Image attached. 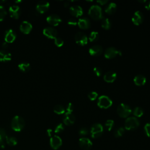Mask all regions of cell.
<instances>
[{
    "label": "cell",
    "mask_w": 150,
    "mask_h": 150,
    "mask_svg": "<svg viewBox=\"0 0 150 150\" xmlns=\"http://www.w3.org/2000/svg\"><path fill=\"white\" fill-rule=\"evenodd\" d=\"M88 15L95 20H99L103 18V14L102 9L98 5H93L90 6L88 11Z\"/></svg>",
    "instance_id": "6da1fadb"
},
{
    "label": "cell",
    "mask_w": 150,
    "mask_h": 150,
    "mask_svg": "<svg viewBox=\"0 0 150 150\" xmlns=\"http://www.w3.org/2000/svg\"><path fill=\"white\" fill-rule=\"evenodd\" d=\"M25 121L23 118L19 115H15L13 117L11 121V127L13 130L19 132L24 128Z\"/></svg>",
    "instance_id": "7a4b0ae2"
},
{
    "label": "cell",
    "mask_w": 150,
    "mask_h": 150,
    "mask_svg": "<svg viewBox=\"0 0 150 150\" xmlns=\"http://www.w3.org/2000/svg\"><path fill=\"white\" fill-rule=\"evenodd\" d=\"M117 112L121 117L126 118L131 114L132 111L129 105L124 103H121L117 107Z\"/></svg>",
    "instance_id": "3957f363"
},
{
    "label": "cell",
    "mask_w": 150,
    "mask_h": 150,
    "mask_svg": "<svg viewBox=\"0 0 150 150\" xmlns=\"http://www.w3.org/2000/svg\"><path fill=\"white\" fill-rule=\"evenodd\" d=\"M139 125L138 120L134 117H130L126 119L125 121V128L127 130L136 129Z\"/></svg>",
    "instance_id": "277c9868"
},
{
    "label": "cell",
    "mask_w": 150,
    "mask_h": 150,
    "mask_svg": "<svg viewBox=\"0 0 150 150\" xmlns=\"http://www.w3.org/2000/svg\"><path fill=\"white\" fill-rule=\"evenodd\" d=\"M103 127L99 123L94 124L90 130L91 136L93 138H97L100 137L103 133Z\"/></svg>",
    "instance_id": "5b68a950"
},
{
    "label": "cell",
    "mask_w": 150,
    "mask_h": 150,
    "mask_svg": "<svg viewBox=\"0 0 150 150\" xmlns=\"http://www.w3.org/2000/svg\"><path fill=\"white\" fill-rule=\"evenodd\" d=\"M112 104V100L107 96H101L99 97L97 101V105L100 108H107L110 107Z\"/></svg>",
    "instance_id": "8992f818"
},
{
    "label": "cell",
    "mask_w": 150,
    "mask_h": 150,
    "mask_svg": "<svg viewBox=\"0 0 150 150\" xmlns=\"http://www.w3.org/2000/svg\"><path fill=\"white\" fill-rule=\"evenodd\" d=\"M76 42L81 46H84L87 43L88 38L87 35L81 32H77L74 36Z\"/></svg>",
    "instance_id": "52a82bcc"
},
{
    "label": "cell",
    "mask_w": 150,
    "mask_h": 150,
    "mask_svg": "<svg viewBox=\"0 0 150 150\" xmlns=\"http://www.w3.org/2000/svg\"><path fill=\"white\" fill-rule=\"evenodd\" d=\"M117 54L121 55V52L114 47H109L107 48L104 52V56L107 59L114 58Z\"/></svg>",
    "instance_id": "ba28073f"
},
{
    "label": "cell",
    "mask_w": 150,
    "mask_h": 150,
    "mask_svg": "<svg viewBox=\"0 0 150 150\" xmlns=\"http://www.w3.org/2000/svg\"><path fill=\"white\" fill-rule=\"evenodd\" d=\"M43 33L47 38L54 39L57 37V32L55 28L50 26H47L43 29Z\"/></svg>",
    "instance_id": "9c48e42d"
},
{
    "label": "cell",
    "mask_w": 150,
    "mask_h": 150,
    "mask_svg": "<svg viewBox=\"0 0 150 150\" xmlns=\"http://www.w3.org/2000/svg\"><path fill=\"white\" fill-rule=\"evenodd\" d=\"M62 144V140L60 137L57 135H54L50 139V145L52 149H57Z\"/></svg>",
    "instance_id": "30bf717a"
},
{
    "label": "cell",
    "mask_w": 150,
    "mask_h": 150,
    "mask_svg": "<svg viewBox=\"0 0 150 150\" xmlns=\"http://www.w3.org/2000/svg\"><path fill=\"white\" fill-rule=\"evenodd\" d=\"M46 21L49 24L53 26H57L62 22V19L58 15L52 13L47 16Z\"/></svg>",
    "instance_id": "8fae6325"
},
{
    "label": "cell",
    "mask_w": 150,
    "mask_h": 150,
    "mask_svg": "<svg viewBox=\"0 0 150 150\" xmlns=\"http://www.w3.org/2000/svg\"><path fill=\"white\" fill-rule=\"evenodd\" d=\"M80 147L83 150H89L92 146V142L90 139L85 137L80 138L79 141Z\"/></svg>",
    "instance_id": "7c38bea8"
},
{
    "label": "cell",
    "mask_w": 150,
    "mask_h": 150,
    "mask_svg": "<svg viewBox=\"0 0 150 150\" xmlns=\"http://www.w3.org/2000/svg\"><path fill=\"white\" fill-rule=\"evenodd\" d=\"M9 12L10 16L12 18L18 19L21 13V9L19 5H12L9 8Z\"/></svg>",
    "instance_id": "4fadbf2b"
},
{
    "label": "cell",
    "mask_w": 150,
    "mask_h": 150,
    "mask_svg": "<svg viewBox=\"0 0 150 150\" xmlns=\"http://www.w3.org/2000/svg\"><path fill=\"white\" fill-rule=\"evenodd\" d=\"M49 5H50L49 2L44 0H42L38 2L36 6V9L38 12L40 13H43L48 9V8H49Z\"/></svg>",
    "instance_id": "5bb4252c"
},
{
    "label": "cell",
    "mask_w": 150,
    "mask_h": 150,
    "mask_svg": "<svg viewBox=\"0 0 150 150\" xmlns=\"http://www.w3.org/2000/svg\"><path fill=\"white\" fill-rule=\"evenodd\" d=\"M16 35L15 31L12 29L6 30L4 34V38L5 42L7 43H12L16 39Z\"/></svg>",
    "instance_id": "9a60e30c"
},
{
    "label": "cell",
    "mask_w": 150,
    "mask_h": 150,
    "mask_svg": "<svg viewBox=\"0 0 150 150\" xmlns=\"http://www.w3.org/2000/svg\"><path fill=\"white\" fill-rule=\"evenodd\" d=\"M69 11L70 13L75 17H79L80 16H81L83 13L82 8L80 5H74L70 6Z\"/></svg>",
    "instance_id": "2e32d148"
},
{
    "label": "cell",
    "mask_w": 150,
    "mask_h": 150,
    "mask_svg": "<svg viewBox=\"0 0 150 150\" xmlns=\"http://www.w3.org/2000/svg\"><path fill=\"white\" fill-rule=\"evenodd\" d=\"M143 20H144V15L141 11H137L134 13L132 18V21L135 25H138L141 24Z\"/></svg>",
    "instance_id": "e0dca14e"
},
{
    "label": "cell",
    "mask_w": 150,
    "mask_h": 150,
    "mask_svg": "<svg viewBox=\"0 0 150 150\" xmlns=\"http://www.w3.org/2000/svg\"><path fill=\"white\" fill-rule=\"evenodd\" d=\"M32 29V24L27 21H24L22 22L20 25V30L23 33H25V34L29 33Z\"/></svg>",
    "instance_id": "ac0fdd59"
},
{
    "label": "cell",
    "mask_w": 150,
    "mask_h": 150,
    "mask_svg": "<svg viewBox=\"0 0 150 150\" xmlns=\"http://www.w3.org/2000/svg\"><path fill=\"white\" fill-rule=\"evenodd\" d=\"M75 116L72 114V112H66L63 118V123L66 125H71L75 122Z\"/></svg>",
    "instance_id": "d6986e66"
},
{
    "label": "cell",
    "mask_w": 150,
    "mask_h": 150,
    "mask_svg": "<svg viewBox=\"0 0 150 150\" xmlns=\"http://www.w3.org/2000/svg\"><path fill=\"white\" fill-rule=\"evenodd\" d=\"M89 53L92 56H98L103 52V48L100 45H96L92 46L89 49Z\"/></svg>",
    "instance_id": "ffe728a7"
},
{
    "label": "cell",
    "mask_w": 150,
    "mask_h": 150,
    "mask_svg": "<svg viewBox=\"0 0 150 150\" xmlns=\"http://www.w3.org/2000/svg\"><path fill=\"white\" fill-rule=\"evenodd\" d=\"M117 77V74L113 71H108L104 75V80L106 82L112 83L113 82Z\"/></svg>",
    "instance_id": "44dd1931"
},
{
    "label": "cell",
    "mask_w": 150,
    "mask_h": 150,
    "mask_svg": "<svg viewBox=\"0 0 150 150\" xmlns=\"http://www.w3.org/2000/svg\"><path fill=\"white\" fill-rule=\"evenodd\" d=\"M77 24L80 28L86 29L90 26V21L87 18H81L79 19Z\"/></svg>",
    "instance_id": "7402d4cb"
},
{
    "label": "cell",
    "mask_w": 150,
    "mask_h": 150,
    "mask_svg": "<svg viewBox=\"0 0 150 150\" xmlns=\"http://www.w3.org/2000/svg\"><path fill=\"white\" fill-rule=\"evenodd\" d=\"M11 54L5 50H0V62H8L11 59Z\"/></svg>",
    "instance_id": "603a6c76"
},
{
    "label": "cell",
    "mask_w": 150,
    "mask_h": 150,
    "mask_svg": "<svg viewBox=\"0 0 150 150\" xmlns=\"http://www.w3.org/2000/svg\"><path fill=\"white\" fill-rule=\"evenodd\" d=\"M134 81L137 86H143L146 83V78L144 75L138 74L134 77Z\"/></svg>",
    "instance_id": "cb8c5ba5"
},
{
    "label": "cell",
    "mask_w": 150,
    "mask_h": 150,
    "mask_svg": "<svg viewBox=\"0 0 150 150\" xmlns=\"http://www.w3.org/2000/svg\"><path fill=\"white\" fill-rule=\"evenodd\" d=\"M117 9V5L114 2H110L105 7V12L108 14L114 13Z\"/></svg>",
    "instance_id": "d4e9b609"
},
{
    "label": "cell",
    "mask_w": 150,
    "mask_h": 150,
    "mask_svg": "<svg viewBox=\"0 0 150 150\" xmlns=\"http://www.w3.org/2000/svg\"><path fill=\"white\" fill-rule=\"evenodd\" d=\"M18 68L23 72L28 71L30 69V65L28 62H22L18 64Z\"/></svg>",
    "instance_id": "484cf974"
},
{
    "label": "cell",
    "mask_w": 150,
    "mask_h": 150,
    "mask_svg": "<svg viewBox=\"0 0 150 150\" xmlns=\"http://www.w3.org/2000/svg\"><path fill=\"white\" fill-rule=\"evenodd\" d=\"M111 21L108 18H104L101 21V26L105 29H109L111 28Z\"/></svg>",
    "instance_id": "4316f807"
},
{
    "label": "cell",
    "mask_w": 150,
    "mask_h": 150,
    "mask_svg": "<svg viewBox=\"0 0 150 150\" xmlns=\"http://www.w3.org/2000/svg\"><path fill=\"white\" fill-rule=\"evenodd\" d=\"M6 142L10 146H15L17 144L18 141L17 139L14 137H6Z\"/></svg>",
    "instance_id": "83f0119b"
},
{
    "label": "cell",
    "mask_w": 150,
    "mask_h": 150,
    "mask_svg": "<svg viewBox=\"0 0 150 150\" xmlns=\"http://www.w3.org/2000/svg\"><path fill=\"white\" fill-rule=\"evenodd\" d=\"M53 111L57 114H62L65 112V109L64 107L60 104L56 105L53 108Z\"/></svg>",
    "instance_id": "f1b7e54d"
},
{
    "label": "cell",
    "mask_w": 150,
    "mask_h": 150,
    "mask_svg": "<svg viewBox=\"0 0 150 150\" xmlns=\"http://www.w3.org/2000/svg\"><path fill=\"white\" fill-rule=\"evenodd\" d=\"M99 38L98 33L96 31H92L89 35L88 39L90 42H94L96 40H97Z\"/></svg>",
    "instance_id": "f546056e"
},
{
    "label": "cell",
    "mask_w": 150,
    "mask_h": 150,
    "mask_svg": "<svg viewBox=\"0 0 150 150\" xmlns=\"http://www.w3.org/2000/svg\"><path fill=\"white\" fill-rule=\"evenodd\" d=\"M133 114L134 115L137 117H141L143 114H144V111L141 108V107H135L134 109V111H133Z\"/></svg>",
    "instance_id": "4dcf8cb0"
},
{
    "label": "cell",
    "mask_w": 150,
    "mask_h": 150,
    "mask_svg": "<svg viewBox=\"0 0 150 150\" xmlns=\"http://www.w3.org/2000/svg\"><path fill=\"white\" fill-rule=\"evenodd\" d=\"M124 128L123 127H120L118 128H117L115 132H114V136L117 138L118 137H120L121 136L123 135V134H124Z\"/></svg>",
    "instance_id": "1f68e13d"
},
{
    "label": "cell",
    "mask_w": 150,
    "mask_h": 150,
    "mask_svg": "<svg viewBox=\"0 0 150 150\" xmlns=\"http://www.w3.org/2000/svg\"><path fill=\"white\" fill-rule=\"evenodd\" d=\"M6 15V11L5 7L3 5H0V21L4 20Z\"/></svg>",
    "instance_id": "d6a6232c"
},
{
    "label": "cell",
    "mask_w": 150,
    "mask_h": 150,
    "mask_svg": "<svg viewBox=\"0 0 150 150\" xmlns=\"http://www.w3.org/2000/svg\"><path fill=\"white\" fill-rule=\"evenodd\" d=\"M114 125V121L112 120H108L105 123V126L108 131H111Z\"/></svg>",
    "instance_id": "836d02e7"
},
{
    "label": "cell",
    "mask_w": 150,
    "mask_h": 150,
    "mask_svg": "<svg viewBox=\"0 0 150 150\" xmlns=\"http://www.w3.org/2000/svg\"><path fill=\"white\" fill-rule=\"evenodd\" d=\"M97 96H98V94L96 91H90L88 94V97L91 101L95 100L97 98Z\"/></svg>",
    "instance_id": "e575fe53"
},
{
    "label": "cell",
    "mask_w": 150,
    "mask_h": 150,
    "mask_svg": "<svg viewBox=\"0 0 150 150\" xmlns=\"http://www.w3.org/2000/svg\"><path fill=\"white\" fill-rule=\"evenodd\" d=\"M54 43L55 45L58 46V47H61L63 43H64V41L63 40L60 38V37H56L55 39H54Z\"/></svg>",
    "instance_id": "d590c367"
},
{
    "label": "cell",
    "mask_w": 150,
    "mask_h": 150,
    "mask_svg": "<svg viewBox=\"0 0 150 150\" xmlns=\"http://www.w3.org/2000/svg\"><path fill=\"white\" fill-rule=\"evenodd\" d=\"M64 130V126L62 123H60L58 124L56 127L54 129V132L55 133H60Z\"/></svg>",
    "instance_id": "8d00e7d4"
},
{
    "label": "cell",
    "mask_w": 150,
    "mask_h": 150,
    "mask_svg": "<svg viewBox=\"0 0 150 150\" xmlns=\"http://www.w3.org/2000/svg\"><path fill=\"white\" fill-rule=\"evenodd\" d=\"M6 137L7 135L5 130L2 128H0V140L4 141V139H6Z\"/></svg>",
    "instance_id": "74e56055"
},
{
    "label": "cell",
    "mask_w": 150,
    "mask_h": 150,
    "mask_svg": "<svg viewBox=\"0 0 150 150\" xmlns=\"http://www.w3.org/2000/svg\"><path fill=\"white\" fill-rule=\"evenodd\" d=\"M79 135H86L87 134H88V130L87 128L86 127H82L80 129L79 131Z\"/></svg>",
    "instance_id": "f35d334b"
},
{
    "label": "cell",
    "mask_w": 150,
    "mask_h": 150,
    "mask_svg": "<svg viewBox=\"0 0 150 150\" xmlns=\"http://www.w3.org/2000/svg\"><path fill=\"white\" fill-rule=\"evenodd\" d=\"M93 71L94 74L97 76H100L102 74V70L101 69L100 67H95L93 69Z\"/></svg>",
    "instance_id": "ab89813d"
},
{
    "label": "cell",
    "mask_w": 150,
    "mask_h": 150,
    "mask_svg": "<svg viewBox=\"0 0 150 150\" xmlns=\"http://www.w3.org/2000/svg\"><path fill=\"white\" fill-rule=\"evenodd\" d=\"M144 130L146 135L150 137V123H147L144 127Z\"/></svg>",
    "instance_id": "60d3db41"
},
{
    "label": "cell",
    "mask_w": 150,
    "mask_h": 150,
    "mask_svg": "<svg viewBox=\"0 0 150 150\" xmlns=\"http://www.w3.org/2000/svg\"><path fill=\"white\" fill-rule=\"evenodd\" d=\"M77 23V21L74 18H70L67 21V24L70 26H76Z\"/></svg>",
    "instance_id": "b9f144b4"
},
{
    "label": "cell",
    "mask_w": 150,
    "mask_h": 150,
    "mask_svg": "<svg viewBox=\"0 0 150 150\" xmlns=\"http://www.w3.org/2000/svg\"><path fill=\"white\" fill-rule=\"evenodd\" d=\"M73 108H74V106L71 103H68V104L67 105V107H66V112H72V111H73Z\"/></svg>",
    "instance_id": "7bdbcfd3"
},
{
    "label": "cell",
    "mask_w": 150,
    "mask_h": 150,
    "mask_svg": "<svg viewBox=\"0 0 150 150\" xmlns=\"http://www.w3.org/2000/svg\"><path fill=\"white\" fill-rule=\"evenodd\" d=\"M145 7L146 9L150 10V1H146L145 4Z\"/></svg>",
    "instance_id": "ee69618b"
},
{
    "label": "cell",
    "mask_w": 150,
    "mask_h": 150,
    "mask_svg": "<svg viewBox=\"0 0 150 150\" xmlns=\"http://www.w3.org/2000/svg\"><path fill=\"white\" fill-rule=\"evenodd\" d=\"M5 147V143L4 140H0V148L4 149Z\"/></svg>",
    "instance_id": "f6af8a7d"
},
{
    "label": "cell",
    "mask_w": 150,
    "mask_h": 150,
    "mask_svg": "<svg viewBox=\"0 0 150 150\" xmlns=\"http://www.w3.org/2000/svg\"><path fill=\"white\" fill-rule=\"evenodd\" d=\"M100 5H104L108 2V0H99L97 1Z\"/></svg>",
    "instance_id": "bcb514c9"
},
{
    "label": "cell",
    "mask_w": 150,
    "mask_h": 150,
    "mask_svg": "<svg viewBox=\"0 0 150 150\" xmlns=\"http://www.w3.org/2000/svg\"><path fill=\"white\" fill-rule=\"evenodd\" d=\"M47 134L49 137H51L52 134V129H47L46 131Z\"/></svg>",
    "instance_id": "7dc6e473"
},
{
    "label": "cell",
    "mask_w": 150,
    "mask_h": 150,
    "mask_svg": "<svg viewBox=\"0 0 150 150\" xmlns=\"http://www.w3.org/2000/svg\"><path fill=\"white\" fill-rule=\"evenodd\" d=\"M8 43H7L6 42H3L2 43V46L3 47H4V48H6L7 47H8Z\"/></svg>",
    "instance_id": "c3c4849f"
},
{
    "label": "cell",
    "mask_w": 150,
    "mask_h": 150,
    "mask_svg": "<svg viewBox=\"0 0 150 150\" xmlns=\"http://www.w3.org/2000/svg\"><path fill=\"white\" fill-rule=\"evenodd\" d=\"M69 2L68 1H66V2H64V6L65 7H67V6H69Z\"/></svg>",
    "instance_id": "681fc988"
},
{
    "label": "cell",
    "mask_w": 150,
    "mask_h": 150,
    "mask_svg": "<svg viewBox=\"0 0 150 150\" xmlns=\"http://www.w3.org/2000/svg\"><path fill=\"white\" fill-rule=\"evenodd\" d=\"M138 2H145L146 1H138Z\"/></svg>",
    "instance_id": "f907efd6"
},
{
    "label": "cell",
    "mask_w": 150,
    "mask_h": 150,
    "mask_svg": "<svg viewBox=\"0 0 150 150\" xmlns=\"http://www.w3.org/2000/svg\"><path fill=\"white\" fill-rule=\"evenodd\" d=\"M21 2V1H15V2Z\"/></svg>",
    "instance_id": "816d5d0a"
}]
</instances>
